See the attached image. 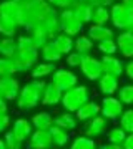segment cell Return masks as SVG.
<instances>
[{
  "mask_svg": "<svg viewBox=\"0 0 133 149\" xmlns=\"http://www.w3.org/2000/svg\"><path fill=\"white\" fill-rule=\"evenodd\" d=\"M52 5L47 0H22V13L18 18V27L30 32L32 28L38 27L43 18L50 13Z\"/></svg>",
  "mask_w": 133,
  "mask_h": 149,
  "instance_id": "cell-1",
  "label": "cell"
},
{
  "mask_svg": "<svg viewBox=\"0 0 133 149\" xmlns=\"http://www.w3.org/2000/svg\"><path fill=\"white\" fill-rule=\"evenodd\" d=\"M45 80H30L27 85L20 86L18 96H17V108L20 111H30L33 108L40 104V98H42V91L45 88Z\"/></svg>",
  "mask_w": 133,
  "mask_h": 149,
  "instance_id": "cell-2",
  "label": "cell"
},
{
  "mask_svg": "<svg viewBox=\"0 0 133 149\" xmlns=\"http://www.w3.org/2000/svg\"><path fill=\"white\" fill-rule=\"evenodd\" d=\"M90 100V90L85 85H75L73 88L63 91L60 98V104L65 111L75 113L85 101Z\"/></svg>",
  "mask_w": 133,
  "mask_h": 149,
  "instance_id": "cell-3",
  "label": "cell"
},
{
  "mask_svg": "<svg viewBox=\"0 0 133 149\" xmlns=\"http://www.w3.org/2000/svg\"><path fill=\"white\" fill-rule=\"evenodd\" d=\"M110 8V22L113 27L118 28L120 32L133 28V7H127L118 3H112Z\"/></svg>",
  "mask_w": 133,
  "mask_h": 149,
  "instance_id": "cell-4",
  "label": "cell"
},
{
  "mask_svg": "<svg viewBox=\"0 0 133 149\" xmlns=\"http://www.w3.org/2000/svg\"><path fill=\"white\" fill-rule=\"evenodd\" d=\"M40 58V53H38L37 48H17V53L12 56L13 63H15V68H17V73H27L30 71L32 66L38 61Z\"/></svg>",
  "mask_w": 133,
  "mask_h": 149,
  "instance_id": "cell-5",
  "label": "cell"
},
{
  "mask_svg": "<svg viewBox=\"0 0 133 149\" xmlns=\"http://www.w3.org/2000/svg\"><path fill=\"white\" fill-rule=\"evenodd\" d=\"M58 22H60V30L70 37H77L83 30V23L75 17L72 8H63L58 12Z\"/></svg>",
  "mask_w": 133,
  "mask_h": 149,
  "instance_id": "cell-6",
  "label": "cell"
},
{
  "mask_svg": "<svg viewBox=\"0 0 133 149\" xmlns=\"http://www.w3.org/2000/svg\"><path fill=\"white\" fill-rule=\"evenodd\" d=\"M50 78H52V83L62 93L70 90V88H73L75 85H78V76H77V73H73L72 70H67V68H57L50 74Z\"/></svg>",
  "mask_w": 133,
  "mask_h": 149,
  "instance_id": "cell-7",
  "label": "cell"
},
{
  "mask_svg": "<svg viewBox=\"0 0 133 149\" xmlns=\"http://www.w3.org/2000/svg\"><path fill=\"white\" fill-rule=\"evenodd\" d=\"M123 109H125V106L120 103L117 96H103V101L100 104V114L106 121H117L123 113Z\"/></svg>",
  "mask_w": 133,
  "mask_h": 149,
  "instance_id": "cell-8",
  "label": "cell"
},
{
  "mask_svg": "<svg viewBox=\"0 0 133 149\" xmlns=\"http://www.w3.org/2000/svg\"><path fill=\"white\" fill-rule=\"evenodd\" d=\"M78 68H80V71H82V74H83L88 81H96L101 74H103L100 60L95 58V56H91L90 53L83 55V58H82V61H80Z\"/></svg>",
  "mask_w": 133,
  "mask_h": 149,
  "instance_id": "cell-9",
  "label": "cell"
},
{
  "mask_svg": "<svg viewBox=\"0 0 133 149\" xmlns=\"http://www.w3.org/2000/svg\"><path fill=\"white\" fill-rule=\"evenodd\" d=\"M20 91V81L15 76H0V98L5 101H15Z\"/></svg>",
  "mask_w": 133,
  "mask_h": 149,
  "instance_id": "cell-10",
  "label": "cell"
},
{
  "mask_svg": "<svg viewBox=\"0 0 133 149\" xmlns=\"http://www.w3.org/2000/svg\"><path fill=\"white\" fill-rule=\"evenodd\" d=\"M53 143L48 129H33L28 136V149H52Z\"/></svg>",
  "mask_w": 133,
  "mask_h": 149,
  "instance_id": "cell-11",
  "label": "cell"
},
{
  "mask_svg": "<svg viewBox=\"0 0 133 149\" xmlns=\"http://www.w3.org/2000/svg\"><path fill=\"white\" fill-rule=\"evenodd\" d=\"M106 126H108V121L101 114H96L95 118H91L90 121H87L85 124V134L90 136L93 139H98L101 136L106 134Z\"/></svg>",
  "mask_w": 133,
  "mask_h": 149,
  "instance_id": "cell-12",
  "label": "cell"
},
{
  "mask_svg": "<svg viewBox=\"0 0 133 149\" xmlns=\"http://www.w3.org/2000/svg\"><path fill=\"white\" fill-rule=\"evenodd\" d=\"M115 43H117V50H120L123 58L130 60L133 56V32H132V28L120 32V35L115 38Z\"/></svg>",
  "mask_w": 133,
  "mask_h": 149,
  "instance_id": "cell-13",
  "label": "cell"
},
{
  "mask_svg": "<svg viewBox=\"0 0 133 149\" xmlns=\"http://www.w3.org/2000/svg\"><path fill=\"white\" fill-rule=\"evenodd\" d=\"M20 13H22V0H2L0 2V17L10 18L18 25Z\"/></svg>",
  "mask_w": 133,
  "mask_h": 149,
  "instance_id": "cell-14",
  "label": "cell"
},
{
  "mask_svg": "<svg viewBox=\"0 0 133 149\" xmlns=\"http://www.w3.org/2000/svg\"><path fill=\"white\" fill-rule=\"evenodd\" d=\"M101 70L103 73L112 74V76H123V61L120 58H117L115 55H103V58L100 60Z\"/></svg>",
  "mask_w": 133,
  "mask_h": 149,
  "instance_id": "cell-15",
  "label": "cell"
},
{
  "mask_svg": "<svg viewBox=\"0 0 133 149\" xmlns=\"http://www.w3.org/2000/svg\"><path fill=\"white\" fill-rule=\"evenodd\" d=\"M60 98H62V91L53 85L52 81L45 83V88L42 91V98H40V104L42 106H48V108H53L60 104Z\"/></svg>",
  "mask_w": 133,
  "mask_h": 149,
  "instance_id": "cell-16",
  "label": "cell"
},
{
  "mask_svg": "<svg viewBox=\"0 0 133 149\" xmlns=\"http://www.w3.org/2000/svg\"><path fill=\"white\" fill-rule=\"evenodd\" d=\"M73 114H75V118H77V121L87 123V121H90L91 118H95L96 114H100V104L95 103V101H91V100H88V101L83 103Z\"/></svg>",
  "mask_w": 133,
  "mask_h": 149,
  "instance_id": "cell-17",
  "label": "cell"
},
{
  "mask_svg": "<svg viewBox=\"0 0 133 149\" xmlns=\"http://www.w3.org/2000/svg\"><path fill=\"white\" fill-rule=\"evenodd\" d=\"M87 37L90 38L93 43H100L103 40H112V38H115V33H113L112 28L106 27V25H95V23H91L90 27H88Z\"/></svg>",
  "mask_w": 133,
  "mask_h": 149,
  "instance_id": "cell-18",
  "label": "cell"
},
{
  "mask_svg": "<svg viewBox=\"0 0 133 149\" xmlns=\"http://www.w3.org/2000/svg\"><path fill=\"white\" fill-rule=\"evenodd\" d=\"M96 83H98V90H100L101 95L103 96H112V95L117 93L118 86H120V78L103 73L100 78L96 80Z\"/></svg>",
  "mask_w": 133,
  "mask_h": 149,
  "instance_id": "cell-19",
  "label": "cell"
},
{
  "mask_svg": "<svg viewBox=\"0 0 133 149\" xmlns=\"http://www.w3.org/2000/svg\"><path fill=\"white\" fill-rule=\"evenodd\" d=\"M10 129L20 141L25 143L27 139H28V136L32 134L33 126H32V123H30V119H27V118H17L15 121L10 124Z\"/></svg>",
  "mask_w": 133,
  "mask_h": 149,
  "instance_id": "cell-20",
  "label": "cell"
},
{
  "mask_svg": "<svg viewBox=\"0 0 133 149\" xmlns=\"http://www.w3.org/2000/svg\"><path fill=\"white\" fill-rule=\"evenodd\" d=\"M38 27H43L45 30H47L50 40H52L55 35H58V33L62 32V30H60V22H58V10L52 7L50 13H48L45 18H43V22L38 25Z\"/></svg>",
  "mask_w": 133,
  "mask_h": 149,
  "instance_id": "cell-21",
  "label": "cell"
},
{
  "mask_svg": "<svg viewBox=\"0 0 133 149\" xmlns=\"http://www.w3.org/2000/svg\"><path fill=\"white\" fill-rule=\"evenodd\" d=\"M48 133H50V138H52L53 146L57 148H63V146H68L70 141H72V136H70V131L60 128L57 124H52L48 128Z\"/></svg>",
  "mask_w": 133,
  "mask_h": 149,
  "instance_id": "cell-22",
  "label": "cell"
},
{
  "mask_svg": "<svg viewBox=\"0 0 133 149\" xmlns=\"http://www.w3.org/2000/svg\"><path fill=\"white\" fill-rule=\"evenodd\" d=\"M70 8L73 10L75 17H77L83 25H85V23H90V20H91V10H93V5H91V3L83 2V0H77Z\"/></svg>",
  "mask_w": 133,
  "mask_h": 149,
  "instance_id": "cell-23",
  "label": "cell"
},
{
  "mask_svg": "<svg viewBox=\"0 0 133 149\" xmlns=\"http://www.w3.org/2000/svg\"><path fill=\"white\" fill-rule=\"evenodd\" d=\"M38 53H40V58L43 61H48V63H58L60 60L63 58V55L58 52V48L53 45V42H47L43 45L40 50H38Z\"/></svg>",
  "mask_w": 133,
  "mask_h": 149,
  "instance_id": "cell-24",
  "label": "cell"
},
{
  "mask_svg": "<svg viewBox=\"0 0 133 149\" xmlns=\"http://www.w3.org/2000/svg\"><path fill=\"white\" fill-rule=\"evenodd\" d=\"M55 70H57L55 63H48V61H37V63L32 66V70H30V74H32L33 80H43V78H48Z\"/></svg>",
  "mask_w": 133,
  "mask_h": 149,
  "instance_id": "cell-25",
  "label": "cell"
},
{
  "mask_svg": "<svg viewBox=\"0 0 133 149\" xmlns=\"http://www.w3.org/2000/svg\"><path fill=\"white\" fill-rule=\"evenodd\" d=\"M53 124H57V126L67 129V131H73V129H77V126H78V121H77V118H75L73 113L63 111V113H60V114H57V116L53 118Z\"/></svg>",
  "mask_w": 133,
  "mask_h": 149,
  "instance_id": "cell-26",
  "label": "cell"
},
{
  "mask_svg": "<svg viewBox=\"0 0 133 149\" xmlns=\"http://www.w3.org/2000/svg\"><path fill=\"white\" fill-rule=\"evenodd\" d=\"M52 42L55 47L58 48V52L62 55H67L73 50V37H70V35H67L63 32H60L58 35H55L52 38Z\"/></svg>",
  "mask_w": 133,
  "mask_h": 149,
  "instance_id": "cell-27",
  "label": "cell"
},
{
  "mask_svg": "<svg viewBox=\"0 0 133 149\" xmlns=\"http://www.w3.org/2000/svg\"><path fill=\"white\" fill-rule=\"evenodd\" d=\"M30 123L33 129H48L53 124V116L48 111H40L30 118Z\"/></svg>",
  "mask_w": 133,
  "mask_h": 149,
  "instance_id": "cell-28",
  "label": "cell"
},
{
  "mask_svg": "<svg viewBox=\"0 0 133 149\" xmlns=\"http://www.w3.org/2000/svg\"><path fill=\"white\" fill-rule=\"evenodd\" d=\"M108 22H110V10H108V7L93 5L90 23H95V25H106Z\"/></svg>",
  "mask_w": 133,
  "mask_h": 149,
  "instance_id": "cell-29",
  "label": "cell"
},
{
  "mask_svg": "<svg viewBox=\"0 0 133 149\" xmlns=\"http://www.w3.org/2000/svg\"><path fill=\"white\" fill-rule=\"evenodd\" d=\"M28 37H30V40H32L33 47L37 48V50H40V48L45 45L47 42H50V37H48L47 30L43 27H35L30 30V33H28Z\"/></svg>",
  "mask_w": 133,
  "mask_h": 149,
  "instance_id": "cell-30",
  "label": "cell"
},
{
  "mask_svg": "<svg viewBox=\"0 0 133 149\" xmlns=\"http://www.w3.org/2000/svg\"><path fill=\"white\" fill-rule=\"evenodd\" d=\"M17 53V38L15 37H2L0 38V56L12 58Z\"/></svg>",
  "mask_w": 133,
  "mask_h": 149,
  "instance_id": "cell-31",
  "label": "cell"
},
{
  "mask_svg": "<svg viewBox=\"0 0 133 149\" xmlns=\"http://www.w3.org/2000/svg\"><path fill=\"white\" fill-rule=\"evenodd\" d=\"M98 144H96V139L87 136V134H82V136H77L75 139L70 141V149H96Z\"/></svg>",
  "mask_w": 133,
  "mask_h": 149,
  "instance_id": "cell-32",
  "label": "cell"
},
{
  "mask_svg": "<svg viewBox=\"0 0 133 149\" xmlns=\"http://www.w3.org/2000/svg\"><path fill=\"white\" fill-rule=\"evenodd\" d=\"M73 50L78 52L80 55H88L93 50V42L87 35H82L80 33V35H77L73 38Z\"/></svg>",
  "mask_w": 133,
  "mask_h": 149,
  "instance_id": "cell-33",
  "label": "cell"
},
{
  "mask_svg": "<svg viewBox=\"0 0 133 149\" xmlns=\"http://www.w3.org/2000/svg\"><path fill=\"white\" fill-rule=\"evenodd\" d=\"M17 30H18V25L13 20L0 17V35L2 37H15Z\"/></svg>",
  "mask_w": 133,
  "mask_h": 149,
  "instance_id": "cell-34",
  "label": "cell"
},
{
  "mask_svg": "<svg viewBox=\"0 0 133 149\" xmlns=\"http://www.w3.org/2000/svg\"><path fill=\"white\" fill-rule=\"evenodd\" d=\"M120 90H117L118 93V100L122 103L123 106H130L133 103V86L132 85H123L118 86Z\"/></svg>",
  "mask_w": 133,
  "mask_h": 149,
  "instance_id": "cell-35",
  "label": "cell"
},
{
  "mask_svg": "<svg viewBox=\"0 0 133 149\" xmlns=\"http://www.w3.org/2000/svg\"><path fill=\"white\" fill-rule=\"evenodd\" d=\"M118 121H120V128L127 134L133 133V111L132 109H123V113L118 118Z\"/></svg>",
  "mask_w": 133,
  "mask_h": 149,
  "instance_id": "cell-36",
  "label": "cell"
},
{
  "mask_svg": "<svg viewBox=\"0 0 133 149\" xmlns=\"http://www.w3.org/2000/svg\"><path fill=\"white\" fill-rule=\"evenodd\" d=\"M17 68L12 58L0 56V76H15Z\"/></svg>",
  "mask_w": 133,
  "mask_h": 149,
  "instance_id": "cell-37",
  "label": "cell"
},
{
  "mask_svg": "<svg viewBox=\"0 0 133 149\" xmlns=\"http://www.w3.org/2000/svg\"><path fill=\"white\" fill-rule=\"evenodd\" d=\"M4 136V143H5L7 149H22V146H23V141H20V139L17 138L15 134L12 133V129H7L5 133L2 134Z\"/></svg>",
  "mask_w": 133,
  "mask_h": 149,
  "instance_id": "cell-38",
  "label": "cell"
},
{
  "mask_svg": "<svg viewBox=\"0 0 133 149\" xmlns=\"http://www.w3.org/2000/svg\"><path fill=\"white\" fill-rule=\"evenodd\" d=\"M125 138H127V133H125L120 126H115V128H112L110 131H108V143H112V144L122 146V143H123Z\"/></svg>",
  "mask_w": 133,
  "mask_h": 149,
  "instance_id": "cell-39",
  "label": "cell"
},
{
  "mask_svg": "<svg viewBox=\"0 0 133 149\" xmlns=\"http://www.w3.org/2000/svg\"><path fill=\"white\" fill-rule=\"evenodd\" d=\"M98 52L103 53V55H115L117 53V43H115V38L100 42L98 43Z\"/></svg>",
  "mask_w": 133,
  "mask_h": 149,
  "instance_id": "cell-40",
  "label": "cell"
},
{
  "mask_svg": "<svg viewBox=\"0 0 133 149\" xmlns=\"http://www.w3.org/2000/svg\"><path fill=\"white\" fill-rule=\"evenodd\" d=\"M65 56H67V66H70V68H78L80 61L83 58V55H80L78 52H75V50H72V52L67 53Z\"/></svg>",
  "mask_w": 133,
  "mask_h": 149,
  "instance_id": "cell-41",
  "label": "cell"
},
{
  "mask_svg": "<svg viewBox=\"0 0 133 149\" xmlns=\"http://www.w3.org/2000/svg\"><path fill=\"white\" fill-rule=\"evenodd\" d=\"M47 2L53 7V8H60V10H63V8H70L77 0H47Z\"/></svg>",
  "mask_w": 133,
  "mask_h": 149,
  "instance_id": "cell-42",
  "label": "cell"
},
{
  "mask_svg": "<svg viewBox=\"0 0 133 149\" xmlns=\"http://www.w3.org/2000/svg\"><path fill=\"white\" fill-rule=\"evenodd\" d=\"M10 124H12V121H10L8 113H5V114H2V116H0V136L10 128Z\"/></svg>",
  "mask_w": 133,
  "mask_h": 149,
  "instance_id": "cell-43",
  "label": "cell"
},
{
  "mask_svg": "<svg viewBox=\"0 0 133 149\" xmlns=\"http://www.w3.org/2000/svg\"><path fill=\"white\" fill-rule=\"evenodd\" d=\"M123 74L127 76L128 80H132V78H133V61H127V63H123Z\"/></svg>",
  "mask_w": 133,
  "mask_h": 149,
  "instance_id": "cell-44",
  "label": "cell"
},
{
  "mask_svg": "<svg viewBox=\"0 0 133 149\" xmlns=\"http://www.w3.org/2000/svg\"><path fill=\"white\" fill-rule=\"evenodd\" d=\"M83 2H88L91 5H103V7H110L112 3H115V0H83Z\"/></svg>",
  "mask_w": 133,
  "mask_h": 149,
  "instance_id": "cell-45",
  "label": "cell"
},
{
  "mask_svg": "<svg viewBox=\"0 0 133 149\" xmlns=\"http://www.w3.org/2000/svg\"><path fill=\"white\" fill-rule=\"evenodd\" d=\"M122 148L123 149H133V134H127V138L123 139V143H122Z\"/></svg>",
  "mask_w": 133,
  "mask_h": 149,
  "instance_id": "cell-46",
  "label": "cell"
},
{
  "mask_svg": "<svg viewBox=\"0 0 133 149\" xmlns=\"http://www.w3.org/2000/svg\"><path fill=\"white\" fill-rule=\"evenodd\" d=\"M5 113H8V101H5V100L0 98V116L5 114Z\"/></svg>",
  "mask_w": 133,
  "mask_h": 149,
  "instance_id": "cell-47",
  "label": "cell"
},
{
  "mask_svg": "<svg viewBox=\"0 0 133 149\" xmlns=\"http://www.w3.org/2000/svg\"><path fill=\"white\" fill-rule=\"evenodd\" d=\"M96 149H123V148H122V146H118V144L106 143V144H101V146H98Z\"/></svg>",
  "mask_w": 133,
  "mask_h": 149,
  "instance_id": "cell-48",
  "label": "cell"
},
{
  "mask_svg": "<svg viewBox=\"0 0 133 149\" xmlns=\"http://www.w3.org/2000/svg\"><path fill=\"white\" fill-rule=\"evenodd\" d=\"M120 3L127 7H133V0H120Z\"/></svg>",
  "mask_w": 133,
  "mask_h": 149,
  "instance_id": "cell-49",
  "label": "cell"
},
{
  "mask_svg": "<svg viewBox=\"0 0 133 149\" xmlns=\"http://www.w3.org/2000/svg\"><path fill=\"white\" fill-rule=\"evenodd\" d=\"M0 149H7V146H5V143H4L2 138H0Z\"/></svg>",
  "mask_w": 133,
  "mask_h": 149,
  "instance_id": "cell-50",
  "label": "cell"
}]
</instances>
